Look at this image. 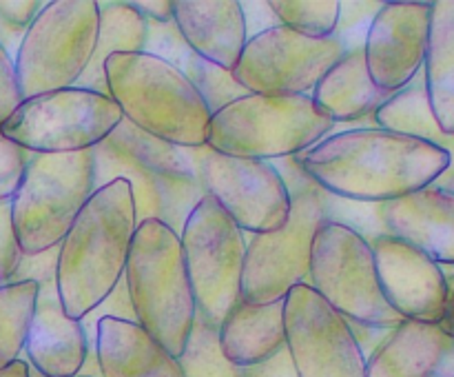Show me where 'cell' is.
<instances>
[{"label": "cell", "mask_w": 454, "mask_h": 377, "mask_svg": "<svg viewBox=\"0 0 454 377\" xmlns=\"http://www.w3.org/2000/svg\"><path fill=\"white\" fill-rule=\"evenodd\" d=\"M273 167L291 195V213L282 229L244 233L242 302L247 304H273L284 300L297 284H309L310 248L315 233L326 222L357 231L368 244L390 235L381 220V204L353 202L328 193L306 176L297 155L273 160Z\"/></svg>", "instance_id": "obj_1"}, {"label": "cell", "mask_w": 454, "mask_h": 377, "mask_svg": "<svg viewBox=\"0 0 454 377\" xmlns=\"http://www.w3.org/2000/svg\"><path fill=\"white\" fill-rule=\"evenodd\" d=\"M297 158L324 191L366 204L415 193L450 167V153L442 146L380 127L335 131Z\"/></svg>", "instance_id": "obj_2"}, {"label": "cell", "mask_w": 454, "mask_h": 377, "mask_svg": "<svg viewBox=\"0 0 454 377\" xmlns=\"http://www.w3.org/2000/svg\"><path fill=\"white\" fill-rule=\"evenodd\" d=\"M136 229L127 180H114L93 191L58 244L56 287L71 319H82L122 279Z\"/></svg>", "instance_id": "obj_3"}, {"label": "cell", "mask_w": 454, "mask_h": 377, "mask_svg": "<svg viewBox=\"0 0 454 377\" xmlns=\"http://www.w3.org/2000/svg\"><path fill=\"white\" fill-rule=\"evenodd\" d=\"M124 282L137 324L173 357H180L198 315L180 235L158 220L137 224Z\"/></svg>", "instance_id": "obj_4"}, {"label": "cell", "mask_w": 454, "mask_h": 377, "mask_svg": "<svg viewBox=\"0 0 454 377\" xmlns=\"http://www.w3.org/2000/svg\"><path fill=\"white\" fill-rule=\"evenodd\" d=\"M105 75L111 100L133 127L177 146L207 145L211 114L176 67L146 51L114 53Z\"/></svg>", "instance_id": "obj_5"}, {"label": "cell", "mask_w": 454, "mask_h": 377, "mask_svg": "<svg viewBox=\"0 0 454 377\" xmlns=\"http://www.w3.org/2000/svg\"><path fill=\"white\" fill-rule=\"evenodd\" d=\"M337 131L310 96L247 93L211 115L207 146L235 158L273 160L300 155Z\"/></svg>", "instance_id": "obj_6"}, {"label": "cell", "mask_w": 454, "mask_h": 377, "mask_svg": "<svg viewBox=\"0 0 454 377\" xmlns=\"http://www.w3.org/2000/svg\"><path fill=\"white\" fill-rule=\"evenodd\" d=\"M96 191L93 151L34 153L12 198L22 255L58 247Z\"/></svg>", "instance_id": "obj_7"}, {"label": "cell", "mask_w": 454, "mask_h": 377, "mask_svg": "<svg viewBox=\"0 0 454 377\" xmlns=\"http://www.w3.org/2000/svg\"><path fill=\"white\" fill-rule=\"evenodd\" d=\"M98 25V0L44 3L13 58L22 100L75 87L91 62Z\"/></svg>", "instance_id": "obj_8"}, {"label": "cell", "mask_w": 454, "mask_h": 377, "mask_svg": "<svg viewBox=\"0 0 454 377\" xmlns=\"http://www.w3.org/2000/svg\"><path fill=\"white\" fill-rule=\"evenodd\" d=\"M309 287L348 322L381 328L403 322L381 293L372 247L357 231L337 222H326L315 233Z\"/></svg>", "instance_id": "obj_9"}, {"label": "cell", "mask_w": 454, "mask_h": 377, "mask_svg": "<svg viewBox=\"0 0 454 377\" xmlns=\"http://www.w3.org/2000/svg\"><path fill=\"white\" fill-rule=\"evenodd\" d=\"M180 242L198 315L220 328L222 319L242 300L244 231L217 207L215 200L204 195L186 217Z\"/></svg>", "instance_id": "obj_10"}, {"label": "cell", "mask_w": 454, "mask_h": 377, "mask_svg": "<svg viewBox=\"0 0 454 377\" xmlns=\"http://www.w3.org/2000/svg\"><path fill=\"white\" fill-rule=\"evenodd\" d=\"M120 122L122 111L109 96L69 87L22 100L0 131L31 153H75L91 151Z\"/></svg>", "instance_id": "obj_11"}, {"label": "cell", "mask_w": 454, "mask_h": 377, "mask_svg": "<svg viewBox=\"0 0 454 377\" xmlns=\"http://www.w3.org/2000/svg\"><path fill=\"white\" fill-rule=\"evenodd\" d=\"M193 160L204 193L244 233H270L286 224L291 195L273 162L217 153L207 145L193 146Z\"/></svg>", "instance_id": "obj_12"}, {"label": "cell", "mask_w": 454, "mask_h": 377, "mask_svg": "<svg viewBox=\"0 0 454 377\" xmlns=\"http://www.w3.org/2000/svg\"><path fill=\"white\" fill-rule=\"evenodd\" d=\"M341 56L337 38H313L278 25L247 40L233 75L248 93L310 96Z\"/></svg>", "instance_id": "obj_13"}, {"label": "cell", "mask_w": 454, "mask_h": 377, "mask_svg": "<svg viewBox=\"0 0 454 377\" xmlns=\"http://www.w3.org/2000/svg\"><path fill=\"white\" fill-rule=\"evenodd\" d=\"M284 333L300 377H366V359L346 318L309 284L284 297Z\"/></svg>", "instance_id": "obj_14"}, {"label": "cell", "mask_w": 454, "mask_h": 377, "mask_svg": "<svg viewBox=\"0 0 454 377\" xmlns=\"http://www.w3.org/2000/svg\"><path fill=\"white\" fill-rule=\"evenodd\" d=\"M433 3L393 0L384 3L368 27L364 56L372 82L397 93L424 69Z\"/></svg>", "instance_id": "obj_15"}, {"label": "cell", "mask_w": 454, "mask_h": 377, "mask_svg": "<svg viewBox=\"0 0 454 377\" xmlns=\"http://www.w3.org/2000/svg\"><path fill=\"white\" fill-rule=\"evenodd\" d=\"M91 151L93 167H96V189L114 180H127L131 186L137 224L158 220L180 235L186 217L207 195L198 177H177L151 164L136 162L105 142L93 146Z\"/></svg>", "instance_id": "obj_16"}, {"label": "cell", "mask_w": 454, "mask_h": 377, "mask_svg": "<svg viewBox=\"0 0 454 377\" xmlns=\"http://www.w3.org/2000/svg\"><path fill=\"white\" fill-rule=\"evenodd\" d=\"M371 247L381 293L393 310L412 322H442L448 304L442 264L395 235H381Z\"/></svg>", "instance_id": "obj_17"}, {"label": "cell", "mask_w": 454, "mask_h": 377, "mask_svg": "<svg viewBox=\"0 0 454 377\" xmlns=\"http://www.w3.org/2000/svg\"><path fill=\"white\" fill-rule=\"evenodd\" d=\"M89 350L82 322L62 309L56 278L40 282L25 344L27 364L44 377H78Z\"/></svg>", "instance_id": "obj_18"}, {"label": "cell", "mask_w": 454, "mask_h": 377, "mask_svg": "<svg viewBox=\"0 0 454 377\" xmlns=\"http://www.w3.org/2000/svg\"><path fill=\"white\" fill-rule=\"evenodd\" d=\"M390 235L419 248L442 266H454V193L430 185L381 204Z\"/></svg>", "instance_id": "obj_19"}, {"label": "cell", "mask_w": 454, "mask_h": 377, "mask_svg": "<svg viewBox=\"0 0 454 377\" xmlns=\"http://www.w3.org/2000/svg\"><path fill=\"white\" fill-rule=\"evenodd\" d=\"M173 22L198 56L233 71L248 40L238 0H173Z\"/></svg>", "instance_id": "obj_20"}, {"label": "cell", "mask_w": 454, "mask_h": 377, "mask_svg": "<svg viewBox=\"0 0 454 377\" xmlns=\"http://www.w3.org/2000/svg\"><path fill=\"white\" fill-rule=\"evenodd\" d=\"M315 106L333 124L375 127V111L390 98L372 82L364 47L344 51V56L324 74L310 91Z\"/></svg>", "instance_id": "obj_21"}, {"label": "cell", "mask_w": 454, "mask_h": 377, "mask_svg": "<svg viewBox=\"0 0 454 377\" xmlns=\"http://www.w3.org/2000/svg\"><path fill=\"white\" fill-rule=\"evenodd\" d=\"M96 357L102 377H184L180 362L140 324L106 318L98 324Z\"/></svg>", "instance_id": "obj_22"}, {"label": "cell", "mask_w": 454, "mask_h": 377, "mask_svg": "<svg viewBox=\"0 0 454 377\" xmlns=\"http://www.w3.org/2000/svg\"><path fill=\"white\" fill-rule=\"evenodd\" d=\"M145 51L160 60L176 67L198 91L207 105L208 114H217L222 106L238 98L247 96V89L235 80L233 71L222 69L213 62L204 60L193 51L177 31L176 22H146V44Z\"/></svg>", "instance_id": "obj_23"}, {"label": "cell", "mask_w": 454, "mask_h": 377, "mask_svg": "<svg viewBox=\"0 0 454 377\" xmlns=\"http://www.w3.org/2000/svg\"><path fill=\"white\" fill-rule=\"evenodd\" d=\"M452 340L439 324L403 319L366 359V377H437Z\"/></svg>", "instance_id": "obj_24"}, {"label": "cell", "mask_w": 454, "mask_h": 377, "mask_svg": "<svg viewBox=\"0 0 454 377\" xmlns=\"http://www.w3.org/2000/svg\"><path fill=\"white\" fill-rule=\"evenodd\" d=\"M220 349L235 366H253L273 357L286 346L284 300L273 304H247L239 300L217 328Z\"/></svg>", "instance_id": "obj_25"}, {"label": "cell", "mask_w": 454, "mask_h": 377, "mask_svg": "<svg viewBox=\"0 0 454 377\" xmlns=\"http://www.w3.org/2000/svg\"><path fill=\"white\" fill-rule=\"evenodd\" d=\"M421 74L430 111L439 129L454 136V0L433 3Z\"/></svg>", "instance_id": "obj_26"}, {"label": "cell", "mask_w": 454, "mask_h": 377, "mask_svg": "<svg viewBox=\"0 0 454 377\" xmlns=\"http://www.w3.org/2000/svg\"><path fill=\"white\" fill-rule=\"evenodd\" d=\"M100 4V25H98V43L84 74L75 87L87 91L109 96L105 75V62L114 53L145 51L146 20L129 3H98ZM111 98V96H109Z\"/></svg>", "instance_id": "obj_27"}, {"label": "cell", "mask_w": 454, "mask_h": 377, "mask_svg": "<svg viewBox=\"0 0 454 377\" xmlns=\"http://www.w3.org/2000/svg\"><path fill=\"white\" fill-rule=\"evenodd\" d=\"M375 127L388 131L406 133V136L421 137L434 146H442L450 153V167H454V136L443 133L430 111L428 96H426L424 74H417L408 87L393 93L380 109L375 111Z\"/></svg>", "instance_id": "obj_28"}, {"label": "cell", "mask_w": 454, "mask_h": 377, "mask_svg": "<svg viewBox=\"0 0 454 377\" xmlns=\"http://www.w3.org/2000/svg\"><path fill=\"white\" fill-rule=\"evenodd\" d=\"M35 295V282H9L0 287V373L25 353Z\"/></svg>", "instance_id": "obj_29"}, {"label": "cell", "mask_w": 454, "mask_h": 377, "mask_svg": "<svg viewBox=\"0 0 454 377\" xmlns=\"http://www.w3.org/2000/svg\"><path fill=\"white\" fill-rule=\"evenodd\" d=\"M184 377H244V368L235 366L220 349L217 328L195 315L184 353L177 357Z\"/></svg>", "instance_id": "obj_30"}, {"label": "cell", "mask_w": 454, "mask_h": 377, "mask_svg": "<svg viewBox=\"0 0 454 377\" xmlns=\"http://www.w3.org/2000/svg\"><path fill=\"white\" fill-rule=\"evenodd\" d=\"M279 25L313 38H333L340 22V0H270Z\"/></svg>", "instance_id": "obj_31"}, {"label": "cell", "mask_w": 454, "mask_h": 377, "mask_svg": "<svg viewBox=\"0 0 454 377\" xmlns=\"http://www.w3.org/2000/svg\"><path fill=\"white\" fill-rule=\"evenodd\" d=\"M381 4L384 3H355V0L346 3V0H340V22H337L333 38L340 40L344 51L364 47L368 27H371L372 18L377 16Z\"/></svg>", "instance_id": "obj_32"}, {"label": "cell", "mask_w": 454, "mask_h": 377, "mask_svg": "<svg viewBox=\"0 0 454 377\" xmlns=\"http://www.w3.org/2000/svg\"><path fill=\"white\" fill-rule=\"evenodd\" d=\"M106 318H114V319H124V322H136V310H133L131 304V297H129V288L127 282H124V275L118 284H115L114 291L96 306V309L89 310L80 322H82L84 333L89 337V346L96 349V333H98V324Z\"/></svg>", "instance_id": "obj_33"}, {"label": "cell", "mask_w": 454, "mask_h": 377, "mask_svg": "<svg viewBox=\"0 0 454 377\" xmlns=\"http://www.w3.org/2000/svg\"><path fill=\"white\" fill-rule=\"evenodd\" d=\"M31 155V151L18 146L0 131V202H12Z\"/></svg>", "instance_id": "obj_34"}, {"label": "cell", "mask_w": 454, "mask_h": 377, "mask_svg": "<svg viewBox=\"0 0 454 377\" xmlns=\"http://www.w3.org/2000/svg\"><path fill=\"white\" fill-rule=\"evenodd\" d=\"M22 260L20 244L12 220V202H0V287L12 282Z\"/></svg>", "instance_id": "obj_35"}, {"label": "cell", "mask_w": 454, "mask_h": 377, "mask_svg": "<svg viewBox=\"0 0 454 377\" xmlns=\"http://www.w3.org/2000/svg\"><path fill=\"white\" fill-rule=\"evenodd\" d=\"M58 269V247L47 248L43 253H34V255H22L20 266L13 273L12 282H44V279L56 278Z\"/></svg>", "instance_id": "obj_36"}, {"label": "cell", "mask_w": 454, "mask_h": 377, "mask_svg": "<svg viewBox=\"0 0 454 377\" xmlns=\"http://www.w3.org/2000/svg\"><path fill=\"white\" fill-rule=\"evenodd\" d=\"M22 96L18 89V75L13 58L0 47V124L20 106Z\"/></svg>", "instance_id": "obj_37"}, {"label": "cell", "mask_w": 454, "mask_h": 377, "mask_svg": "<svg viewBox=\"0 0 454 377\" xmlns=\"http://www.w3.org/2000/svg\"><path fill=\"white\" fill-rule=\"evenodd\" d=\"M44 3L40 0H0V20L18 31L29 29Z\"/></svg>", "instance_id": "obj_38"}, {"label": "cell", "mask_w": 454, "mask_h": 377, "mask_svg": "<svg viewBox=\"0 0 454 377\" xmlns=\"http://www.w3.org/2000/svg\"><path fill=\"white\" fill-rule=\"evenodd\" d=\"M244 377H300L295 371V364H293L291 353L288 349H279L273 357L264 359L260 364H253V366H244Z\"/></svg>", "instance_id": "obj_39"}, {"label": "cell", "mask_w": 454, "mask_h": 377, "mask_svg": "<svg viewBox=\"0 0 454 377\" xmlns=\"http://www.w3.org/2000/svg\"><path fill=\"white\" fill-rule=\"evenodd\" d=\"M242 4L244 13V25H247V35H260L262 31L273 29L279 25V20L275 18L273 9L269 3H239Z\"/></svg>", "instance_id": "obj_40"}, {"label": "cell", "mask_w": 454, "mask_h": 377, "mask_svg": "<svg viewBox=\"0 0 454 377\" xmlns=\"http://www.w3.org/2000/svg\"><path fill=\"white\" fill-rule=\"evenodd\" d=\"M348 322V319H346ZM350 333H353L355 342H357L359 350H362L364 359L371 357L386 340L393 333V328H381V326H366V324H357V322H348Z\"/></svg>", "instance_id": "obj_41"}, {"label": "cell", "mask_w": 454, "mask_h": 377, "mask_svg": "<svg viewBox=\"0 0 454 377\" xmlns=\"http://www.w3.org/2000/svg\"><path fill=\"white\" fill-rule=\"evenodd\" d=\"M146 22H171L173 0H136L129 3Z\"/></svg>", "instance_id": "obj_42"}, {"label": "cell", "mask_w": 454, "mask_h": 377, "mask_svg": "<svg viewBox=\"0 0 454 377\" xmlns=\"http://www.w3.org/2000/svg\"><path fill=\"white\" fill-rule=\"evenodd\" d=\"M0 377H29V364H27V359L22 357L16 359L12 366H7L3 373H0Z\"/></svg>", "instance_id": "obj_43"}, {"label": "cell", "mask_w": 454, "mask_h": 377, "mask_svg": "<svg viewBox=\"0 0 454 377\" xmlns=\"http://www.w3.org/2000/svg\"><path fill=\"white\" fill-rule=\"evenodd\" d=\"M433 185L439 186V189H446V191H450V193H454V167H448L446 171H443L442 176L433 182Z\"/></svg>", "instance_id": "obj_44"}, {"label": "cell", "mask_w": 454, "mask_h": 377, "mask_svg": "<svg viewBox=\"0 0 454 377\" xmlns=\"http://www.w3.org/2000/svg\"><path fill=\"white\" fill-rule=\"evenodd\" d=\"M437 377H454V349L448 350V355L443 357L442 366H439Z\"/></svg>", "instance_id": "obj_45"}, {"label": "cell", "mask_w": 454, "mask_h": 377, "mask_svg": "<svg viewBox=\"0 0 454 377\" xmlns=\"http://www.w3.org/2000/svg\"><path fill=\"white\" fill-rule=\"evenodd\" d=\"M29 377H44V375H40L38 371H34V368L29 366ZM78 377H82V375H78Z\"/></svg>", "instance_id": "obj_46"}]
</instances>
